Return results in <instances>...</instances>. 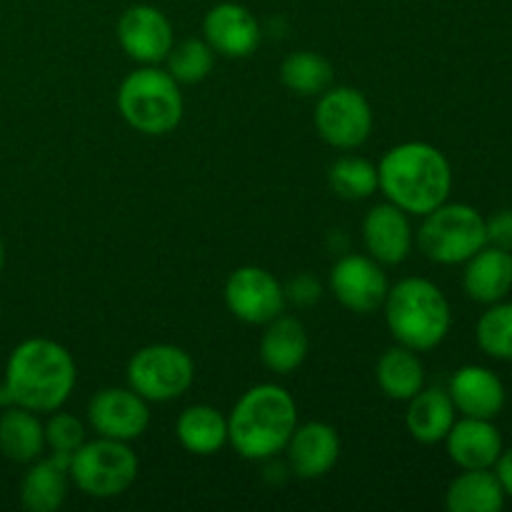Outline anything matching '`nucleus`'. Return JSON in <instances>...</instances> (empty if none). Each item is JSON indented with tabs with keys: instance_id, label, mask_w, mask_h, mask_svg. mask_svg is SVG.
Segmentation results:
<instances>
[{
	"instance_id": "31",
	"label": "nucleus",
	"mask_w": 512,
	"mask_h": 512,
	"mask_svg": "<svg viewBox=\"0 0 512 512\" xmlns=\"http://www.w3.org/2000/svg\"><path fill=\"white\" fill-rule=\"evenodd\" d=\"M45 428V445L58 455H73L85 443V428L68 413H55Z\"/></svg>"
},
{
	"instance_id": "35",
	"label": "nucleus",
	"mask_w": 512,
	"mask_h": 512,
	"mask_svg": "<svg viewBox=\"0 0 512 512\" xmlns=\"http://www.w3.org/2000/svg\"><path fill=\"white\" fill-rule=\"evenodd\" d=\"M3 263H5V248H3V240H0V270H3Z\"/></svg>"
},
{
	"instance_id": "10",
	"label": "nucleus",
	"mask_w": 512,
	"mask_h": 512,
	"mask_svg": "<svg viewBox=\"0 0 512 512\" xmlns=\"http://www.w3.org/2000/svg\"><path fill=\"white\" fill-rule=\"evenodd\" d=\"M285 290L273 273L258 265L233 270L225 283V305L248 325H268L285 313Z\"/></svg>"
},
{
	"instance_id": "5",
	"label": "nucleus",
	"mask_w": 512,
	"mask_h": 512,
	"mask_svg": "<svg viewBox=\"0 0 512 512\" xmlns=\"http://www.w3.org/2000/svg\"><path fill=\"white\" fill-rule=\"evenodd\" d=\"M183 95L180 83L153 65L125 75L118 88V110L130 128L145 135H165L183 120Z\"/></svg>"
},
{
	"instance_id": "17",
	"label": "nucleus",
	"mask_w": 512,
	"mask_h": 512,
	"mask_svg": "<svg viewBox=\"0 0 512 512\" xmlns=\"http://www.w3.org/2000/svg\"><path fill=\"white\" fill-rule=\"evenodd\" d=\"M285 450H288L290 470L298 478H323L340 458L338 430L328 423H305L293 430Z\"/></svg>"
},
{
	"instance_id": "34",
	"label": "nucleus",
	"mask_w": 512,
	"mask_h": 512,
	"mask_svg": "<svg viewBox=\"0 0 512 512\" xmlns=\"http://www.w3.org/2000/svg\"><path fill=\"white\" fill-rule=\"evenodd\" d=\"M493 468H495V475H498L500 485H503L505 498H512V448L508 450L503 448V453H500L498 463H495Z\"/></svg>"
},
{
	"instance_id": "29",
	"label": "nucleus",
	"mask_w": 512,
	"mask_h": 512,
	"mask_svg": "<svg viewBox=\"0 0 512 512\" xmlns=\"http://www.w3.org/2000/svg\"><path fill=\"white\" fill-rule=\"evenodd\" d=\"M328 180L340 198L365 200L378 190V168L358 155H345L330 165Z\"/></svg>"
},
{
	"instance_id": "6",
	"label": "nucleus",
	"mask_w": 512,
	"mask_h": 512,
	"mask_svg": "<svg viewBox=\"0 0 512 512\" xmlns=\"http://www.w3.org/2000/svg\"><path fill=\"white\" fill-rule=\"evenodd\" d=\"M423 218V225L418 230V248L433 263H468L480 248L488 245L485 218L473 205L445 200Z\"/></svg>"
},
{
	"instance_id": "28",
	"label": "nucleus",
	"mask_w": 512,
	"mask_h": 512,
	"mask_svg": "<svg viewBox=\"0 0 512 512\" xmlns=\"http://www.w3.org/2000/svg\"><path fill=\"white\" fill-rule=\"evenodd\" d=\"M475 340L488 358L512 363V303L498 300L490 305L475 325Z\"/></svg>"
},
{
	"instance_id": "16",
	"label": "nucleus",
	"mask_w": 512,
	"mask_h": 512,
	"mask_svg": "<svg viewBox=\"0 0 512 512\" xmlns=\"http://www.w3.org/2000/svg\"><path fill=\"white\" fill-rule=\"evenodd\" d=\"M448 395L455 410L465 418L495 420L505 408V385L498 375L483 365H463L450 378Z\"/></svg>"
},
{
	"instance_id": "11",
	"label": "nucleus",
	"mask_w": 512,
	"mask_h": 512,
	"mask_svg": "<svg viewBox=\"0 0 512 512\" xmlns=\"http://www.w3.org/2000/svg\"><path fill=\"white\" fill-rule=\"evenodd\" d=\"M330 290L343 308L368 315L383 308L388 298V278L370 255H343L330 270Z\"/></svg>"
},
{
	"instance_id": "23",
	"label": "nucleus",
	"mask_w": 512,
	"mask_h": 512,
	"mask_svg": "<svg viewBox=\"0 0 512 512\" xmlns=\"http://www.w3.org/2000/svg\"><path fill=\"white\" fill-rule=\"evenodd\" d=\"M45 450V428L38 415L20 405H8L0 415V453L13 463H33Z\"/></svg>"
},
{
	"instance_id": "20",
	"label": "nucleus",
	"mask_w": 512,
	"mask_h": 512,
	"mask_svg": "<svg viewBox=\"0 0 512 512\" xmlns=\"http://www.w3.org/2000/svg\"><path fill=\"white\" fill-rule=\"evenodd\" d=\"M70 455L53 453L48 460H33L20 480V503L30 512H53L68 498Z\"/></svg>"
},
{
	"instance_id": "13",
	"label": "nucleus",
	"mask_w": 512,
	"mask_h": 512,
	"mask_svg": "<svg viewBox=\"0 0 512 512\" xmlns=\"http://www.w3.org/2000/svg\"><path fill=\"white\" fill-rule=\"evenodd\" d=\"M88 423L100 438L138 440L150 425L148 400L130 388H105L90 398Z\"/></svg>"
},
{
	"instance_id": "30",
	"label": "nucleus",
	"mask_w": 512,
	"mask_h": 512,
	"mask_svg": "<svg viewBox=\"0 0 512 512\" xmlns=\"http://www.w3.org/2000/svg\"><path fill=\"white\" fill-rule=\"evenodd\" d=\"M168 73L180 85H195L210 75L215 65V50L205 43V38H188L173 45L168 53Z\"/></svg>"
},
{
	"instance_id": "18",
	"label": "nucleus",
	"mask_w": 512,
	"mask_h": 512,
	"mask_svg": "<svg viewBox=\"0 0 512 512\" xmlns=\"http://www.w3.org/2000/svg\"><path fill=\"white\" fill-rule=\"evenodd\" d=\"M448 455L458 468L485 470L498 463L503 453V438L493 420L463 418L455 420L450 433L445 435Z\"/></svg>"
},
{
	"instance_id": "19",
	"label": "nucleus",
	"mask_w": 512,
	"mask_h": 512,
	"mask_svg": "<svg viewBox=\"0 0 512 512\" xmlns=\"http://www.w3.org/2000/svg\"><path fill=\"white\" fill-rule=\"evenodd\" d=\"M463 288L475 303L493 305L508 298L512 290V253L485 245L465 263Z\"/></svg>"
},
{
	"instance_id": "9",
	"label": "nucleus",
	"mask_w": 512,
	"mask_h": 512,
	"mask_svg": "<svg viewBox=\"0 0 512 512\" xmlns=\"http://www.w3.org/2000/svg\"><path fill=\"white\" fill-rule=\"evenodd\" d=\"M315 128L320 138L338 150H355L370 138L373 110L360 90L338 85L318 95Z\"/></svg>"
},
{
	"instance_id": "2",
	"label": "nucleus",
	"mask_w": 512,
	"mask_h": 512,
	"mask_svg": "<svg viewBox=\"0 0 512 512\" xmlns=\"http://www.w3.org/2000/svg\"><path fill=\"white\" fill-rule=\"evenodd\" d=\"M378 188L408 215H428L448 200L453 168L435 145L410 140L390 148L378 165Z\"/></svg>"
},
{
	"instance_id": "25",
	"label": "nucleus",
	"mask_w": 512,
	"mask_h": 512,
	"mask_svg": "<svg viewBox=\"0 0 512 512\" xmlns=\"http://www.w3.org/2000/svg\"><path fill=\"white\" fill-rule=\"evenodd\" d=\"M175 435L188 453L215 455L228 443V418L210 405H193L178 415Z\"/></svg>"
},
{
	"instance_id": "21",
	"label": "nucleus",
	"mask_w": 512,
	"mask_h": 512,
	"mask_svg": "<svg viewBox=\"0 0 512 512\" xmlns=\"http://www.w3.org/2000/svg\"><path fill=\"white\" fill-rule=\"evenodd\" d=\"M308 348L310 340L305 325L290 315H278L265 325V333L260 338V360L273 373L288 375L305 363Z\"/></svg>"
},
{
	"instance_id": "22",
	"label": "nucleus",
	"mask_w": 512,
	"mask_h": 512,
	"mask_svg": "<svg viewBox=\"0 0 512 512\" xmlns=\"http://www.w3.org/2000/svg\"><path fill=\"white\" fill-rule=\"evenodd\" d=\"M455 423V405L448 390L423 388L408 400L405 410V428L418 443L435 445L443 443Z\"/></svg>"
},
{
	"instance_id": "32",
	"label": "nucleus",
	"mask_w": 512,
	"mask_h": 512,
	"mask_svg": "<svg viewBox=\"0 0 512 512\" xmlns=\"http://www.w3.org/2000/svg\"><path fill=\"white\" fill-rule=\"evenodd\" d=\"M485 230H488V245L512 253V210H500L485 220Z\"/></svg>"
},
{
	"instance_id": "24",
	"label": "nucleus",
	"mask_w": 512,
	"mask_h": 512,
	"mask_svg": "<svg viewBox=\"0 0 512 512\" xmlns=\"http://www.w3.org/2000/svg\"><path fill=\"white\" fill-rule=\"evenodd\" d=\"M375 380L385 398L408 403L413 395H418L425 388V368L415 350L405 345H395L380 355L375 365Z\"/></svg>"
},
{
	"instance_id": "27",
	"label": "nucleus",
	"mask_w": 512,
	"mask_h": 512,
	"mask_svg": "<svg viewBox=\"0 0 512 512\" xmlns=\"http://www.w3.org/2000/svg\"><path fill=\"white\" fill-rule=\"evenodd\" d=\"M280 80L293 93L305 95H320L333 85V65L328 58L313 50H298L290 53L280 65Z\"/></svg>"
},
{
	"instance_id": "15",
	"label": "nucleus",
	"mask_w": 512,
	"mask_h": 512,
	"mask_svg": "<svg viewBox=\"0 0 512 512\" xmlns=\"http://www.w3.org/2000/svg\"><path fill=\"white\" fill-rule=\"evenodd\" d=\"M363 243L380 265H400L413 250V225L405 210L380 203L363 220Z\"/></svg>"
},
{
	"instance_id": "26",
	"label": "nucleus",
	"mask_w": 512,
	"mask_h": 512,
	"mask_svg": "<svg viewBox=\"0 0 512 512\" xmlns=\"http://www.w3.org/2000/svg\"><path fill=\"white\" fill-rule=\"evenodd\" d=\"M503 505L505 490L490 468L463 470L445 493V508L450 512H500Z\"/></svg>"
},
{
	"instance_id": "4",
	"label": "nucleus",
	"mask_w": 512,
	"mask_h": 512,
	"mask_svg": "<svg viewBox=\"0 0 512 512\" xmlns=\"http://www.w3.org/2000/svg\"><path fill=\"white\" fill-rule=\"evenodd\" d=\"M390 335L415 353L433 350L448 338L453 313L443 290L428 278H405L383 303Z\"/></svg>"
},
{
	"instance_id": "1",
	"label": "nucleus",
	"mask_w": 512,
	"mask_h": 512,
	"mask_svg": "<svg viewBox=\"0 0 512 512\" xmlns=\"http://www.w3.org/2000/svg\"><path fill=\"white\" fill-rule=\"evenodd\" d=\"M75 360L60 343L48 338L23 340L5 363L0 405H20L33 413H55L75 388Z\"/></svg>"
},
{
	"instance_id": "3",
	"label": "nucleus",
	"mask_w": 512,
	"mask_h": 512,
	"mask_svg": "<svg viewBox=\"0 0 512 512\" xmlns=\"http://www.w3.org/2000/svg\"><path fill=\"white\" fill-rule=\"evenodd\" d=\"M298 428L293 395L275 383L255 385L240 395L228 418V443L245 460H270L283 453Z\"/></svg>"
},
{
	"instance_id": "33",
	"label": "nucleus",
	"mask_w": 512,
	"mask_h": 512,
	"mask_svg": "<svg viewBox=\"0 0 512 512\" xmlns=\"http://www.w3.org/2000/svg\"><path fill=\"white\" fill-rule=\"evenodd\" d=\"M285 290V300L295 305H313L320 298V283L310 275H300V278L290 280Z\"/></svg>"
},
{
	"instance_id": "7",
	"label": "nucleus",
	"mask_w": 512,
	"mask_h": 512,
	"mask_svg": "<svg viewBox=\"0 0 512 512\" xmlns=\"http://www.w3.org/2000/svg\"><path fill=\"white\" fill-rule=\"evenodd\" d=\"M68 470L80 493L98 500L118 498L138 478V455L123 440L98 438L70 455Z\"/></svg>"
},
{
	"instance_id": "14",
	"label": "nucleus",
	"mask_w": 512,
	"mask_h": 512,
	"mask_svg": "<svg viewBox=\"0 0 512 512\" xmlns=\"http://www.w3.org/2000/svg\"><path fill=\"white\" fill-rule=\"evenodd\" d=\"M203 35L223 58H248L260 45V23L245 5L218 3L205 13Z\"/></svg>"
},
{
	"instance_id": "12",
	"label": "nucleus",
	"mask_w": 512,
	"mask_h": 512,
	"mask_svg": "<svg viewBox=\"0 0 512 512\" xmlns=\"http://www.w3.org/2000/svg\"><path fill=\"white\" fill-rule=\"evenodd\" d=\"M118 43L130 60L143 65H155L168 58L175 45L173 25L168 15L155 5H130L118 20Z\"/></svg>"
},
{
	"instance_id": "8",
	"label": "nucleus",
	"mask_w": 512,
	"mask_h": 512,
	"mask_svg": "<svg viewBox=\"0 0 512 512\" xmlns=\"http://www.w3.org/2000/svg\"><path fill=\"white\" fill-rule=\"evenodd\" d=\"M125 378L128 388L148 403H170L188 393L195 380V363L178 345L155 343L130 358Z\"/></svg>"
}]
</instances>
